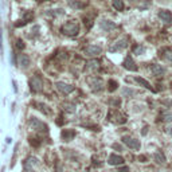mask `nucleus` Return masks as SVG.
Segmentation results:
<instances>
[{
	"mask_svg": "<svg viewBox=\"0 0 172 172\" xmlns=\"http://www.w3.org/2000/svg\"><path fill=\"white\" fill-rule=\"evenodd\" d=\"M30 126L32 128V129H35V130H38V129L45 130V129H46V124L42 122V121H39V120L35 118V117H31V120H30Z\"/></svg>",
	"mask_w": 172,
	"mask_h": 172,
	"instance_id": "nucleus-14",
	"label": "nucleus"
},
{
	"mask_svg": "<svg viewBox=\"0 0 172 172\" xmlns=\"http://www.w3.org/2000/svg\"><path fill=\"white\" fill-rule=\"evenodd\" d=\"M141 133H142V134H144V136H145V134L148 133V126H144V128H142V132H141Z\"/></svg>",
	"mask_w": 172,
	"mask_h": 172,
	"instance_id": "nucleus-31",
	"label": "nucleus"
},
{
	"mask_svg": "<svg viewBox=\"0 0 172 172\" xmlns=\"http://www.w3.org/2000/svg\"><path fill=\"white\" fill-rule=\"evenodd\" d=\"M49 16H58V15H63V10H50L49 12H46Z\"/></svg>",
	"mask_w": 172,
	"mask_h": 172,
	"instance_id": "nucleus-23",
	"label": "nucleus"
},
{
	"mask_svg": "<svg viewBox=\"0 0 172 172\" xmlns=\"http://www.w3.org/2000/svg\"><path fill=\"white\" fill-rule=\"evenodd\" d=\"M65 110L67 113H74L75 112V106L73 104H66L65 105Z\"/></svg>",
	"mask_w": 172,
	"mask_h": 172,
	"instance_id": "nucleus-25",
	"label": "nucleus"
},
{
	"mask_svg": "<svg viewBox=\"0 0 172 172\" xmlns=\"http://www.w3.org/2000/svg\"><path fill=\"white\" fill-rule=\"evenodd\" d=\"M163 61L166 62V63L171 65L172 66V51L171 50H166L163 54Z\"/></svg>",
	"mask_w": 172,
	"mask_h": 172,
	"instance_id": "nucleus-18",
	"label": "nucleus"
},
{
	"mask_svg": "<svg viewBox=\"0 0 172 172\" xmlns=\"http://www.w3.org/2000/svg\"><path fill=\"white\" fill-rule=\"evenodd\" d=\"M133 94H134V90L128 89V87H125V89L122 90V96L124 97H129V96H133Z\"/></svg>",
	"mask_w": 172,
	"mask_h": 172,
	"instance_id": "nucleus-26",
	"label": "nucleus"
},
{
	"mask_svg": "<svg viewBox=\"0 0 172 172\" xmlns=\"http://www.w3.org/2000/svg\"><path fill=\"white\" fill-rule=\"evenodd\" d=\"M57 89L59 93L65 94V96H67V94H70L71 91H74V86L73 85H69V83H65V82H57Z\"/></svg>",
	"mask_w": 172,
	"mask_h": 172,
	"instance_id": "nucleus-9",
	"label": "nucleus"
},
{
	"mask_svg": "<svg viewBox=\"0 0 172 172\" xmlns=\"http://www.w3.org/2000/svg\"><path fill=\"white\" fill-rule=\"evenodd\" d=\"M159 19L164 22L166 24H171L172 23V12L168 10H163L159 12Z\"/></svg>",
	"mask_w": 172,
	"mask_h": 172,
	"instance_id": "nucleus-11",
	"label": "nucleus"
},
{
	"mask_svg": "<svg viewBox=\"0 0 172 172\" xmlns=\"http://www.w3.org/2000/svg\"><path fill=\"white\" fill-rule=\"evenodd\" d=\"M83 53H85L87 57H97V55H100V54L102 53V49L100 46H97V45H90V46L85 47Z\"/></svg>",
	"mask_w": 172,
	"mask_h": 172,
	"instance_id": "nucleus-7",
	"label": "nucleus"
},
{
	"mask_svg": "<svg viewBox=\"0 0 172 172\" xmlns=\"http://www.w3.org/2000/svg\"><path fill=\"white\" fill-rule=\"evenodd\" d=\"M69 6L73 7V8H82V7H85V4H83V3L74 2V0H70V2H69Z\"/></svg>",
	"mask_w": 172,
	"mask_h": 172,
	"instance_id": "nucleus-24",
	"label": "nucleus"
},
{
	"mask_svg": "<svg viewBox=\"0 0 172 172\" xmlns=\"http://www.w3.org/2000/svg\"><path fill=\"white\" fill-rule=\"evenodd\" d=\"M108 163L110 164V166H120V164H122L124 163V159L121 156H118V155H110L109 156V159H108Z\"/></svg>",
	"mask_w": 172,
	"mask_h": 172,
	"instance_id": "nucleus-16",
	"label": "nucleus"
},
{
	"mask_svg": "<svg viewBox=\"0 0 172 172\" xmlns=\"http://www.w3.org/2000/svg\"><path fill=\"white\" fill-rule=\"evenodd\" d=\"M122 66H124V69H126V70H129V71H137V66L134 63L132 55H126V58L122 62Z\"/></svg>",
	"mask_w": 172,
	"mask_h": 172,
	"instance_id": "nucleus-10",
	"label": "nucleus"
},
{
	"mask_svg": "<svg viewBox=\"0 0 172 172\" xmlns=\"http://www.w3.org/2000/svg\"><path fill=\"white\" fill-rule=\"evenodd\" d=\"M38 164H39V160L36 159V157H34V156L28 157V159L26 160V163H24L26 172H34L36 170V167H38Z\"/></svg>",
	"mask_w": 172,
	"mask_h": 172,
	"instance_id": "nucleus-6",
	"label": "nucleus"
},
{
	"mask_svg": "<svg viewBox=\"0 0 172 172\" xmlns=\"http://www.w3.org/2000/svg\"><path fill=\"white\" fill-rule=\"evenodd\" d=\"M112 6L114 7L117 11L124 10V0H112Z\"/></svg>",
	"mask_w": 172,
	"mask_h": 172,
	"instance_id": "nucleus-19",
	"label": "nucleus"
},
{
	"mask_svg": "<svg viewBox=\"0 0 172 172\" xmlns=\"http://www.w3.org/2000/svg\"><path fill=\"white\" fill-rule=\"evenodd\" d=\"M128 171H129V168H128V167H124V168H121V170H120L118 172H128Z\"/></svg>",
	"mask_w": 172,
	"mask_h": 172,
	"instance_id": "nucleus-32",
	"label": "nucleus"
},
{
	"mask_svg": "<svg viewBox=\"0 0 172 172\" xmlns=\"http://www.w3.org/2000/svg\"><path fill=\"white\" fill-rule=\"evenodd\" d=\"M0 53H3V35H2V30H0Z\"/></svg>",
	"mask_w": 172,
	"mask_h": 172,
	"instance_id": "nucleus-29",
	"label": "nucleus"
},
{
	"mask_svg": "<svg viewBox=\"0 0 172 172\" xmlns=\"http://www.w3.org/2000/svg\"><path fill=\"white\" fill-rule=\"evenodd\" d=\"M61 31L67 36H75L79 31V26L75 22H67V23H65L63 26H62Z\"/></svg>",
	"mask_w": 172,
	"mask_h": 172,
	"instance_id": "nucleus-1",
	"label": "nucleus"
},
{
	"mask_svg": "<svg viewBox=\"0 0 172 172\" xmlns=\"http://www.w3.org/2000/svg\"><path fill=\"white\" fill-rule=\"evenodd\" d=\"M155 162L159 163V164H163L164 162H166V157H164V155L160 151L155 153Z\"/></svg>",
	"mask_w": 172,
	"mask_h": 172,
	"instance_id": "nucleus-21",
	"label": "nucleus"
},
{
	"mask_svg": "<svg viewBox=\"0 0 172 172\" xmlns=\"http://www.w3.org/2000/svg\"><path fill=\"white\" fill-rule=\"evenodd\" d=\"M166 132H167L168 134H171V136H172V126H168V128H166Z\"/></svg>",
	"mask_w": 172,
	"mask_h": 172,
	"instance_id": "nucleus-30",
	"label": "nucleus"
},
{
	"mask_svg": "<svg viewBox=\"0 0 172 172\" xmlns=\"http://www.w3.org/2000/svg\"><path fill=\"white\" fill-rule=\"evenodd\" d=\"M122 142L126 145L128 148H130V149H133V151H138L141 147V144H140V140H137V138H134V137H130V136H122Z\"/></svg>",
	"mask_w": 172,
	"mask_h": 172,
	"instance_id": "nucleus-3",
	"label": "nucleus"
},
{
	"mask_svg": "<svg viewBox=\"0 0 172 172\" xmlns=\"http://www.w3.org/2000/svg\"><path fill=\"white\" fill-rule=\"evenodd\" d=\"M18 62H19L20 67H23V69H27L31 65V59L27 54H19L18 55Z\"/></svg>",
	"mask_w": 172,
	"mask_h": 172,
	"instance_id": "nucleus-12",
	"label": "nucleus"
},
{
	"mask_svg": "<svg viewBox=\"0 0 172 172\" xmlns=\"http://www.w3.org/2000/svg\"><path fill=\"white\" fill-rule=\"evenodd\" d=\"M39 2H45V0H39Z\"/></svg>",
	"mask_w": 172,
	"mask_h": 172,
	"instance_id": "nucleus-33",
	"label": "nucleus"
},
{
	"mask_svg": "<svg viewBox=\"0 0 172 172\" xmlns=\"http://www.w3.org/2000/svg\"><path fill=\"white\" fill-rule=\"evenodd\" d=\"M109 85H110V86H109V90H110V91L117 89V82L116 81H110V82H109Z\"/></svg>",
	"mask_w": 172,
	"mask_h": 172,
	"instance_id": "nucleus-27",
	"label": "nucleus"
},
{
	"mask_svg": "<svg viewBox=\"0 0 172 172\" xmlns=\"http://www.w3.org/2000/svg\"><path fill=\"white\" fill-rule=\"evenodd\" d=\"M162 118L164 122H171L172 121V112H164L162 114Z\"/></svg>",
	"mask_w": 172,
	"mask_h": 172,
	"instance_id": "nucleus-22",
	"label": "nucleus"
},
{
	"mask_svg": "<svg viewBox=\"0 0 172 172\" xmlns=\"http://www.w3.org/2000/svg\"><path fill=\"white\" fill-rule=\"evenodd\" d=\"M12 86H14V91H15V93H18V91H19V87H18V83L15 82V79H12Z\"/></svg>",
	"mask_w": 172,
	"mask_h": 172,
	"instance_id": "nucleus-28",
	"label": "nucleus"
},
{
	"mask_svg": "<svg viewBox=\"0 0 172 172\" xmlns=\"http://www.w3.org/2000/svg\"><path fill=\"white\" fill-rule=\"evenodd\" d=\"M30 87L34 93H41L43 90V82H42V78L38 75H34L32 78L30 79Z\"/></svg>",
	"mask_w": 172,
	"mask_h": 172,
	"instance_id": "nucleus-4",
	"label": "nucleus"
},
{
	"mask_svg": "<svg viewBox=\"0 0 172 172\" xmlns=\"http://www.w3.org/2000/svg\"><path fill=\"white\" fill-rule=\"evenodd\" d=\"M100 27L102 31L105 32H109V31H113L114 28L117 27V24L114 23L113 20H109V19H101L100 20Z\"/></svg>",
	"mask_w": 172,
	"mask_h": 172,
	"instance_id": "nucleus-8",
	"label": "nucleus"
},
{
	"mask_svg": "<svg viewBox=\"0 0 172 172\" xmlns=\"http://www.w3.org/2000/svg\"><path fill=\"white\" fill-rule=\"evenodd\" d=\"M128 47V38H120L118 41H116L113 45H110L109 47V51L110 53H117L120 50H124Z\"/></svg>",
	"mask_w": 172,
	"mask_h": 172,
	"instance_id": "nucleus-5",
	"label": "nucleus"
},
{
	"mask_svg": "<svg viewBox=\"0 0 172 172\" xmlns=\"http://www.w3.org/2000/svg\"><path fill=\"white\" fill-rule=\"evenodd\" d=\"M134 82H137V83H140V85L142 86V87H147L148 90H151V91H155V89L151 86V83H149L148 81H145V79H142L141 77H136L134 78Z\"/></svg>",
	"mask_w": 172,
	"mask_h": 172,
	"instance_id": "nucleus-17",
	"label": "nucleus"
},
{
	"mask_svg": "<svg viewBox=\"0 0 172 172\" xmlns=\"http://www.w3.org/2000/svg\"><path fill=\"white\" fill-rule=\"evenodd\" d=\"M86 82L91 91H100L104 87V81L101 78H98V77H89L86 79Z\"/></svg>",
	"mask_w": 172,
	"mask_h": 172,
	"instance_id": "nucleus-2",
	"label": "nucleus"
},
{
	"mask_svg": "<svg viewBox=\"0 0 172 172\" xmlns=\"http://www.w3.org/2000/svg\"><path fill=\"white\" fill-rule=\"evenodd\" d=\"M145 50H147V49H145L144 46L138 45V46H136V47L133 49V54H134V55H142V54L145 53Z\"/></svg>",
	"mask_w": 172,
	"mask_h": 172,
	"instance_id": "nucleus-20",
	"label": "nucleus"
},
{
	"mask_svg": "<svg viewBox=\"0 0 172 172\" xmlns=\"http://www.w3.org/2000/svg\"><path fill=\"white\" fill-rule=\"evenodd\" d=\"M98 69H100V62L97 59H91L86 63V71L87 73H94V71H97Z\"/></svg>",
	"mask_w": 172,
	"mask_h": 172,
	"instance_id": "nucleus-15",
	"label": "nucleus"
},
{
	"mask_svg": "<svg viewBox=\"0 0 172 172\" xmlns=\"http://www.w3.org/2000/svg\"><path fill=\"white\" fill-rule=\"evenodd\" d=\"M151 71H152V74L153 75H157V77H162L166 74V67H163L162 65H157V63H153L151 65Z\"/></svg>",
	"mask_w": 172,
	"mask_h": 172,
	"instance_id": "nucleus-13",
	"label": "nucleus"
}]
</instances>
